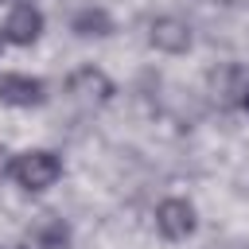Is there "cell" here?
Returning a JSON list of instances; mask_svg holds the SVG:
<instances>
[{
	"instance_id": "obj_1",
	"label": "cell",
	"mask_w": 249,
	"mask_h": 249,
	"mask_svg": "<svg viewBox=\"0 0 249 249\" xmlns=\"http://www.w3.org/2000/svg\"><path fill=\"white\" fill-rule=\"evenodd\" d=\"M8 175L23 187V191H47L58 183L62 175V160L47 148H31V152H19L12 163H8Z\"/></svg>"
},
{
	"instance_id": "obj_2",
	"label": "cell",
	"mask_w": 249,
	"mask_h": 249,
	"mask_svg": "<svg viewBox=\"0 0 249 249\" xmlns=\"http://www.w3.org/2000/svg\"><path fill=\"white\" fill-rule=\"evenodd\" d=\"M66 93H70L82 109H101V105L113 97V82H109L105 70L82 66V70H74V74L66 78Z\"/></svg>"
},
{
	"instance_id": "obj_3",
	"label": "cell",
	"mask_w": 249,
	"mask_h": 249,
	"mask_svg": "<svg viewBox=\"0 0 249 249\" xmlns=\"http://www.w3.org/2000/svg\"><path fill=\"white\" fill-rule=\"evenodd\" d=\"M156 226H160V233L167 237V241H183V237H191L195 233V206L187 202V198H163L160 206H156Z\"/></svg>"
},
{
	"instance_id": "obj_4",
	"label": "cell",
	"mask_w": 249,
	"mask_h": 249,
	"mask_svg": "<svg viewBox=\"0 0 249 249\" xmlns=\"http://www.w3.org/2000/svg\"><path fill=\"white\" fill-rule=\"evenodd\" d=\"M0 101L16 109H31L47 101V82L31 74H0Z\"/></svg>"
},
{
	"instance_id": "obj_5",
	"label": "cell",
	"mask_w": 249,
	"mask_h": 249,
	"mask_svg": "<svg viewBox=\"0 0 249 249\" xmlns=\"http://www.w3.org/2000/svg\"><path fill=\"white\" fill-rule=\"evenodd\" d=\"M4 43H16V47H31L39 35H43V12L35 4H16L4 19Z\"/></svg>"
},
{
	"instance_id": "obj_6",
	"label": "cell",
	"mask_w": 249,
	"mask_h": 249,
	"mask_svg": "<svg viewBox=\"0 0 249 249\" xmlns=\"http://www.w3.org/2000/svg\"><path fill=\"white\" fill-rule=\"evenodd\" d=\"M148 39H152V47H160L167 54H183L191 47V27L183 19H175V16H160V19H152Z\"/></svg>"
},
{
	"instance_id": "obj_7",
	"label": "cell",
	"mask_w": 249,
	"mask_h": 249,
	"mask_svg": "<svg viewBox=\"0 0 249 249\" xmlns=\"http://www.w3.org/2000/svg\"><path fill=\"white\" fill-rule=\"evenodd\" d=\"M241 86H245V70L241 66H218L210 74L214 101H222V105H237L241 101Z\"/></svg>"
},
{
	"instance_id": "obj_8",
	"label": "cell",
	"mask_w": 249,
	"mask_h": 249,
	"mask_svg": "<svg viewBox=\"0 0 249 249\" xmlns=\"http://www.w3.org/2000/svg\"><path fill=\"white\" fill-rule=\"evenodd\" d=\"M31 241H35L39 249H66L70 230H66V222H62V218L47 214V218H39V222L31 226Z\"/></svg>"
},
{
	"instance_id": "obj_9",
	"label": "cell",
	"mask_w": 249,
	"mask_h": 249,
	"mask_svg": "<svg viewBox=\"0 0 249 249\" xmlns=\"http://www.w3.org/2000/svg\"><path fill=\"white\" fill-rule=\"evenodd\" d=\"M78 35H109L113 31V19H109V12L105 8H82L78 16H74V23H70Z\"/></svg>"
},
{
	"instance_id": "obj_10",
	"label": "cell",
	"mask_w": 249,
	"mask_h": 249,
	"mask_svg": "<svg viewBox=\"0 0 249 249\" xmlns=\"http://www.w3.org/2000/svg\"><path fill=\"white\" fill-rule=\"evenodd\" d=\"M245 113H249V74H245V86H241V101H237Z\"/></svg>"
},
{
	"instance_id": "obj_11",
	"label": "cell",
	"mask_w": 249,
	"mask_h": 249,
	"mask_svg": "<svg viewBox=\"0 0 249 249\" xmlns=\"http://www.w3.org/2000/svg\"><path fill=\"white\" fill-rule=\"evenodd\" d=\"M0 51H4V35H0Z\"/></svg>"
}]
</instances>
